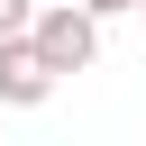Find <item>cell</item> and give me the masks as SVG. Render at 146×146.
Wrapping results in <instances>:
<instances>
[{"label": "cell", "mask_w": 146, "mask_h": 146, "mask_svg": "<svg viewBox=\"0 0 146 146\" xmlns=\"http://www.w3.org/2000/svg\"><path fill=\"white\" fill-rule=\"evenodd\" d=\"M27 46L55 64V82H64V73H91V64H100V18H91V9H73V0H36Z\"/></svg>", "instance_id": "obj_1"}, {"label": "cell", "mask_w": 146, "mask_h": 146, "mask_svg": "<svg viewBox=\"0 0 146 146\" xmlns=\"http://www.w3.org/2000/svg\"><path fill=\"white\" fill-rule=\"evenodd\" d=\"M55 100V64L27 36H0V110H46Z\"/></svg>", "instance_id": "obj_2"}, {"label": "cell", "mask_w": 146, "mask_h": 146, "mask_svg": "<svg viewBox=\"0 0 146 146\" xmlns=\"http://www.w3.org/2000/svg\"><path fill=\"white\" fill-rule=\"evenodd\" d=\"M36 27V0H0V36H27Z\"/></svg>", "instance_id": "obj_3"}, {"label": "cell", "mask_w": 146, "mask_h": 146, "mask_svg": "<svg viewBox=\"0 0 146 146\" xmlns=\"http://www.w3.org/2000/svg\"><path fill=\"white\" fill-rule=\"evenodd\" d=\"M73 9H91L100 27H110V18H137V0H73Z\"/></svg>", "instance_id": "obj_4"}, {"label": "cell", "mask_w": 146, "mask_h": 146, "mask_svg": "<svg viewBox=\"0 0 146 146\" xmlns=\"http://www.w3.org/2000/svg\"><path fill=\"white\" fill-rule=\"evenodd\" d=\"M137 18H146V0H137Z\"/></svg>", "instance_id": "obj_5"}]
</instances>
